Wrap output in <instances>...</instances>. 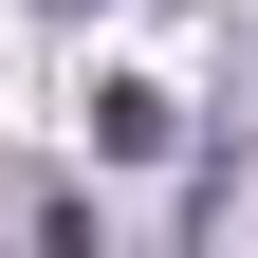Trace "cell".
I'll return each instance as SVG.
<instances>
[{
	"label": "cell",
	"instance_id": "obj_1",
	"mask_svg": "<svg viewBox=\"0 0 258 258\" xmlns=\"http://www.w3.org/2000/svg\"><path fill=\"white\" fill-rule=\"evenodd\" d=\"M92 148H111V166H148V148H166V92H148V74H111V92H92Z\"/></svg>",
	"mask_w": 258,
	"mask_h": 258
}]
</instances>
